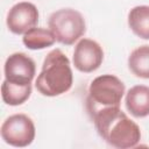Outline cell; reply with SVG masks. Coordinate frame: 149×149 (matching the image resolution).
Wrapping results in <instances>:
<instances>
[{
  "label": "cell",
  "instance_id": "1",
  "mask_svg": "<svg viewBox=\"0 0 149 149\" xmlns=\"http://www.w3.org/2000/svg\"><path fill=\"white\" fill-rule=\"evenodd\" d=\"M90 116L100 137L109 146L119 149H128L139 144L141 140L140 127L120 107L102 108Z\"/></svg>",
  "mask_w": 149,
  "mask_h": 149
},
{
  "label": "cell",
  "instance_id": "2",
  "mask_svg": "<svg viewBox=\"0 0 149 149\" xmlns=\"http://www.w3.org/2000/svg\"><path fill=\"white\" fill-rule=\"evenodd\" d=\"M73 83L69 58L61 49L51 50L44 58L42 70L35 81L36 90L45 97H57L68 92Z\"/></svg>",
  "mask_w": 149,
  "mask_h": 149
},
{
  "label": "cell",
  "instance_id": "3",
  "mask_svg": "<svg viewBox=\"0 0 149 149\" xmlns=\"http://www.w3.org/2000/svg\"><path fill=\"white\" fill-rule=\"evenodd\" d=\"M125 94V84L114 74H102L94 78L88 87L86 99L87 112L92 113L108 107H120Z\"/></svg>",
  "mask_w": 149,
  "mask_h": 149
},
{
  "label": "cell",
  "instance_id": "4",
  "mask_svg": "<svg viewBox=\"0 0 149 149\" xmlns=\"http://www.w3.org/2000/svg\"><path fill=\"white\" fill-rule=\"evenodd\" d=\"M48 26L56 41L65 45L73 44L86 31L84 16L72 8H62L54 12L49 17Z\"/></svg>",
  "mask_w": 149,
  "mask_h": 149
},
{
  "label": "cell",
  "instance_id": "5",
  "mask_svg": "<svg viewBox=\"0 0 149 149\" xmlns=\"http://www.w3.org/2000/svg\"><path fill=\"white\" fill-rule=\"evenodd\" d=\"M36 129L33 120L22 113L8 116L1 125L2 140L13 147L23 148L33 143Z\"/></svg>",
  "mask_w": 149,
  "mask_h": 149
},
{
  "label": "cell",
  "instance_id": "6",
  "mask_svg": "<svg viewBox=\"0 0 149 149\" xmlns=\"http://www.w3.org/2000/svg\"><path fill=\"white\" fill-rule=\"evenodd\" d=\"M5 79L16 85L31 84L35 73L36 65L34 59L24 52H14L9 55L3 65Z\"/></svg>",
  "mask_w": 149,
  "mask_h": 149
},
{
  "label": "cell",
  "instance_id": "7",
  "mask_svg": "<svg viewBox=\"0 0 149 149\" xmlns=\"http://www.w3.org/2000/svg\"><path fill=\"white\" fill-rule=\"evenodd\" d=\"M104 61V50L100 44L90 38H81L74 47L72 62L74 68L85 73L98 70Z\"/></svg>",
  "mask_w": 149,
  "mask_h": 149
},
{
  "label": "cell",
  "instance_id": "8",
  "mask_svg": "<svg viewBox=\"0 0 149 149\" xmlns=\"http://www.w3.org/2000/svg\"><path fill=\"white\" fill-rule=\"evenodd\" d=\"M38 22V10L36 6L28 1L15 3L7 14V27L9 31L16 35L24 34L36 27Z\"/></svg>",
  "mask_w": 149,
  "mask_h": 149
},
{
  "label": "cell",
  "instance_id": "9",
  "mask_svg": "<svg viewBox=\"0 0 149 149\" xmlns=\"http://www.w3.org/2000/svg\"><path fill=\"white\" fill-rule=\"evenodd\" d=\"M126 108L135 118L149 115V86L135 85L126 93Z\"/></svg>",
  "mask_w": 149,
  "mask_h": 149
},
{
  "label": "cell",
  "instance_id": "10",
  "mask_svg": "<svg viewBox=\"0 0 149 149\" xmlns=\"http://www.w3.org/2000/svg\"><path fill=\"white\" fill-rule=\"evenodd\" d=\"M128 26L132 31L143 40H149V6H135L128 13Z\"/></svg>",
  "mask_w": 149,
  "mask_h": 149
},
{
  "label": "cell",
  "instance_id": "11",
  "mask_svg": "<svg viewBox=\"0 0 149 149\" xmlns=\"http://www.w3.org/2000/svg\"><path fill=\"white\" fill-rule=\"evenodd\" d=\"M22 42L28 49L41 50L51 47L56 42V37L50 29L34 27L23 34Z\"/></svg>",
  "mask_w": 149,
  "mask_h": 149
},
{
  "label": "cell",
  "instance_id": "12",
  "mask_svg": "<svg viewBox=\"0 0 149 149\" xmlns=\"http://www.w3.org/2000/svg\"><path fill=\"white\" fill-rule=\"evenodd\" d=\"M128 68L135 77L149 79V45H141L130 52Z\"/></svg>",
  "mask_w": 149,
  "mask_h": 149
},
{
  "label": "cell",
  "instance_id": "13",
  "mask_svg": "<svg viewBox=\"0 0 149 149\" xmlns=\"http://www.w3.org/2000/svg\"><path fill=\"white\" fill-rule=\"evenodd\" d=\"M31 94V84L16 85L3 80L1 85V97L5 104L9 106H19L26 102Z\"/></svg>",
  "mask_w": 149,
  "mask_h": 149
}]
</instances>
